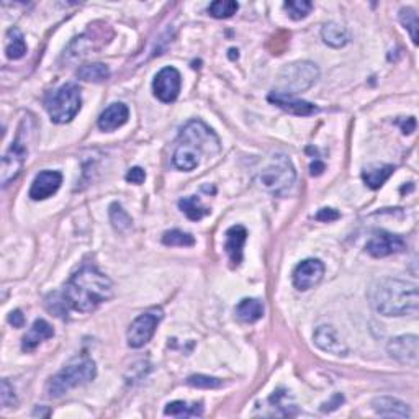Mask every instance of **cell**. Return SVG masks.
I'll use <instances>...</instances> for the list:
<instances>
[{
  "mask_svg": "<svg viewBox=\"0 0 419 419\" xmlns=\"http://www.w3.org/2000/svg\"><path fill=\"white\" fill-rule=\"evenodd\" d=\"M112 295V280L93 266H84L75 272L63 291L68 307L79 313H92L98 305L110 300Z\"/></svg>",
  "mask_w": 419,
  "mask_h": 419,
  "instance_id": "obj_1",
  "label": "cell"
},
{
  "mask_svg": "<svg viewBox=\"0 0 419 419\" xmlns=\"http://www.w3.org/2000/svg\"><path fill=\"white\" fill-rule=\"evenodd\" d=\"M370 303L376 313L383 317H414L419 307L418 285L408 280H376L370 289Z\"/></svg>",
  "mask_w": 419,
  "mask_h": 419,
  "instance_id": "obj_2",
  "label": "cell"
},
{
  "mask_svg": "<svg viewBox=\"0 0 419 419\" xmlns=\"http://www.w3.org/2000/svg\"><path fill=\"white\" fill-rule=\"evenodd\" d=\"M220 148L218 136L204 121L192 120L181 130L172 162L181 171H194L200 166L204 154L213 156Z\"/></svg>",
  "mask_w": 419,
  "mask_h": 419,
  "instance_id": "obj_3",
  "label": "cell"
},
{
  "mask_svg": "<svg viewBox=\"0 0 419 419\" xmlns=\"http://www.w3.org/2000/svg\"><path fill=\"white\" fill-rule=\"evenodd\" d=\"M97 375V367L89 356L74 357L59 374H56L48 383V397L61 398L70 388L81 387L92 382Z\"/></svg>",
  "mask_w": 419,
  "mask_h": 419,
  "instance_id": "obj_4",
  "label": "cell"
},
{
  "mask_svg": "<svg viewBox=\"0 0 419 419\" xmlns=\"http://www.w3.org/2000/svg\"><path fill=\"white\" fill-rule=\"evenodd\" d=\"M296 171L285 154H275L257 174V183L275 197H285L294 188Z\"/></svg>",
  "mask_w": 419,
  "mask_h": 419,
  "instance_id": "obj_5",
  "label": "cell"
},
{
  "mask_svg": "<svg viewBox=\"0 0 419 419\" xmlns=\"http://www.w3.org/2000/svg\"><path fill=\"white\" fill-rule=\"evenodd\" d=\"M319 79V69L310 61H298V63L287 64L277 77L275 91L284 96H296V93L308 91Z\"/></svg>",
  "mask_w": 419,
  "mask_h": 419,
  "instance_id": "obj_6",
  "label": "cell"
},
{
  "mask_svg": "<svg viewBox=\"0 0 419 419\" xmlns=\"http://www.w3.org/2000/svg\"><path fill=\"white\" fill-rule=\"evenodd\" d=\"M82 105L81 89L75 84H66V86L56 89L46 97L45 107L49 113V119L54 123H69L77 115Z\"/></svg>",
  "mask_w": 419,
  "mask_h": 419,
  "instance_id": "obj_7",
  "label": "cell"
},
{
  "mask_svg": "<svg viewBox=\"0 0 419 419\" xmlns=\"http://www.w3.org/2000/svg\"><path fill=\"white\" fill-rule=\"evenodd\" d=\"M162 319V312L161 310H151L139 314L133 323L130 324L128 333H126V339H128V346L133 349H139L148 344L151 337L156 333V328L159 321Z\"/></svg>",
  "mask_w": 419,
  "mask_h": 419,
  "instance_id": "obj_8",
  "label": "cell"
},
{
  "mask_svg": "<svg viewBox=\"0 0 419 419\" xmlns=\"http://www.w3.org/2000/svg\"><path fill=\"white\" fill-rule=\"evenodd\" d=\"M23 128L20 126L18 131L17 139L13 141L12 148L7 151L6 156L2 158V185L7 187L12 181H15L18 174L22 172L23 164H25L28 148H26V139H23Z\"/></svg>",
  "mask_w": 419,
  "mask_h": 419,
  "instance_id": "obj_9",
  "label": "cell"
},
{
  "mask_svg": "<svg viewBox=\"0 0 419 419\" xmlns=\"http://www.w3.org/2000/svg\"><path fill=\"white\" fill-rule=\"evenodd\" d=\"M182 86V77L181 73L176 68H164L159 70L154 77L153 82V91L159 100L164 103H172L177 100L178 92H181Z\"/></svg>",
  "mask_w": 419,
  "mask_h": 419,
  "instance_id": "obj_10",
  "label": "cell"
},
{
  "mask_svg": "<svg viewBox=\"0 0 419 419\" xmlns=\"http://www.w3.org/2000/svg\"><path fill=\"white\" fill-rule=\"evenodd\" d=\"M387 351L390 357H393L395 360L402 362V364L416 365L419 356L418 336H414V334H404V336L390 339Z\"/></svg>",
  "mask_w": 419,
  "mask_h": 419,
  "instance_id": "obj_11",
  "label": "cell"
},
{
  "mask_svg": "<svg viewBox=\"0 0 419 419\" xmlns=\"http://www.w3.org/2000/svg\"><path fill=\"white\" fill-rule=\"evenodd\" d=\"M324 275V264L319 259H307L300 262L294 271L295 289L307 291L321 282Z\"/></svg>",
  "mask_w": 419,
  "mask_h": 419,
  "instance_id": "obj_12",
  "label": "cell"
},
{
  "mask_svg": "<svg viewBox=\"0 0 419 419\" xmlns=\"http://www.w3.org/2000/svg\"><path fill=\"white\" fill-rule=\"evenodd\" d=\"M367 252L374 257H387L392 254L403 252L406 249V241L398 234L376 233L369 243L365 244Z\"/></svg>",
  "mask_w": 419,
  "mask_h": 419,
  "instance_id": "obj_13",
  "label": "cell"
},
{
  "mask_svg": "<svg viewBox=\"0 0 419 419\" xmlns=\"http://www.w3.org/2000/svg\"><path fill=\"white\" fill-rule=\"evenodd\" d=\"M63 183V174L58 171H43L35 177L31 183L30 197L31 200H46L59 190Z\"/></svg>",
  "mask_w": 419,
  "mask_h": 419,
  "instance_id": "obj_14",
  "label": "cell"
},
{
  "mask_svg": "<svg viewBox=\"0 0 419 419\" xmlns=\"http://www.w3.org/2000/svg\"><path fill=\"white\" fill-rule=\"evenodd\" d=\"M313 339H314V344H317L321 351L328 352V354L347 356V352H349L347 346L344 344V341L339 337V334L333 326L323 324V326L317 328Z\"/></svg>",
  "mask_w": 419,
  "mask_h": 419,
  "instance_id": "obj_15",
  "label": "cell"
},
{
  "mask_svg": "<svg viewBox=\"0 0 419 419\" xmlns=\"http://www.w3.org/2000/svg\"><path fill=\"white\" fill-rule=\"evenodd\" d=\"M130 119V110L128 107L125 105V103H112V105H108L105 110L102 112V115L98 116V128L102 131H105V133H110V131L119 130L120 126H123L126 121Z\"/></svg>",
  "mask_w": 419,
  "mask_h": 419,
  "instance_id": "obj_16",
  "label": "cell"
},
{
  "mask_svg": "<svg viewBox=\"0 0 419 419\" xmlns=\"http://www.w3.org/2000/svg\"><path fill=\"white\" fill-rule=\"evenodd\" d=\"M269 102L275 103L277 107L282 108V110L289 112L291 115H296V116H310L319 112V108L317 105H313V103L300 100V98H295L291 96H284V93H277V92H271Z\"/></svg>",
  "mask_w": 419,
  "mask_h": 419,
  "instance_id": "obj_17",
  "label": "cell"
},
{
  "mask_svg": "<svg viewBox=\"0 0 419 419\" xmlns=\"http://www.w3.org/2000/svg\"><path fill=\"white\" fill-rule=\"evenodd\" d=\"M224 251L229 256L233 266H239L243 261V249L244 243L247 239L246 228L241 224H234L224 234Z\"/></svg>",
  "mask_w": 419,
  "mask_h": 419,
  "instance_id": "obj_18",
  "label": "cell"
},
{
  "mask_svg": "<svg viewBox=\"0 0 419 419\" xmlns=\"http://www.w3.org/2000/svg\"><path fill=\"white\" fill-rule=\"evenodd\" d=\"M53 336H54V329L51 328V324L46 323L45 319H36V321L33 323V326L30 328V331L23 336L22 349L25 352L35 351L41 342Z\"/></svg>",
  "mask_w": 419,
  "mask_h": 419,
  "instance_id": "obj_19",
  "label": "cell"
},
{
  "mask_svg": "<svg viewBox=\"0 0 419 419\" xmlns=\"http://www.w3.org/2000/svg\"><path fill=\"white\" fill-rule=\"evenodd\" d=\"M372 408L376 414L385 418H408L411 411L406 403L392 397H379L372 402Z\"/></svg>",
  "mask_w": 419,
  "mask_h": 419,
  "instance_id": "obj_20",
  "label": "cell"
},
{
  "mask_svg": "<svg viewBox=\"0 0 419 419\" xmlns=\"http://www.w3.org/2000/svg\"><path fill=\"white\" fill-rule=\"evenodd\" d=\"M393 172H395V167L390 166V164H374V166L364 169L362 178H364L367 187L376 190V188H380L388 181Z\"/></svg>",
  "mask_w": 419,
  "mask_h": 419,
  "instance_id": "obj_21",
  "label": "cell"
},
{
  "mask_svg": "<svg viewBox=\"0 0 419 419\" xmlns=\"http://www.w3.org/2000/svg\"><path fill=\"white\" fill-rule=\"evenodd\" d=\"M236 317L243 323H256L257 319L264 317V305L261 300L256 298H244L238 303Z\"/></svg>",
  "mask_w": 419,
  "mask_h": 419,
  "instance_id": "obj_22",
  "label": "cell"
},
{
  "mask_svg": "<svg viewBox=\"0 0 419 419\" xmlns=\"http://www.w3.org/2000/svg\"><path fill=\"white\" fill-rule=\"evenodd\" d=\"M323 41L331 48H342L349 43V33L344 26L337 25V23H326L321 30Z\"/></svg>",
  "mask_w": 419,
  "mask_h": 419,
  "instance_id": "obj_23",
  "label": "cell"
},
{
  "mask_svg": "<svg viewBox=\"0 0 419 419\" xmlns=\"http://www.w3.org/2000/svg\"><path fill=\"white\" fill-rule=\"evenodd\" d=\"M6 53L8 59H22L26 54V43L23 33L18 28H10L7 33Z\"/></svg>",
  "mask_w": 419,
  "mask_h": 419,
  "instance_id": "obj_24",
  "label": "cell"
},
{
  "mask_svg": "<svg viewBox=\"0 0 419 419\" xmlns=\"http://www.w3.org/2000/svg\"><path fill=\"white\" fill-rule=\"evenodd\" d=\"M77 77L81 79V81L86 82H103L107 81L108 77H110V69L107 68L105 64L102 63H93V64H86L81 66V68L77 69Z\"/></svg>",
  "mask_w": 419,
  "mask_h": 419,
  "instance_id": "obj_25",
  "label": "cell"
},
{
  "mask_svg": "<svg viewBox=\"0 0 419 419\" xmlns=\"http://www.w3.org/2000/svg\"><path fill=\"white\" fill-rule=\"evenodd\" d=\"M201 413H204V406H201V404H188L185 402H172L164 409L166 416L174 418H195L201 416Z\"/></svg>",
  "mask_w": 419,
  "mask_h": 419,
  "instance_id": "obj_26",
  "label": "cell"
},
{
  "mask_svg": "<svg viewBox=\"0 0 419 419\" xmlns=\"http://www.w3.org/2000/svg\"><path fill=\"white\" fill-rule=\"evenodd\" d=\"M178 206H181V210L187 215V218L192 221H200L204 216L210 213V210L201 205L199 197H187V199H182L178 201Z\"/></svg>",
  "mask_w": 419,
  "mask_h": 419,
  "instance_id": "obj_27",
  "label": "cell"
},
{
  "mask_svg": "<svg viewBox=\"0 0 419 419\" xmlns=\"http://www.w3.org/2000/svg\"><path fill=\"white\" fill-rule=\"evenodd\" d=\"M399 22L402 25L406 28L409 36H411L413 43L418 45L419 43V20H418V13L413 10L411 7H404L399 10Z\"/></svg>",
  "mask_w": 419,
  "mask_h": 419,
  "instance_id": "obj_28",
  "label": "cell"
},
{
  "mask_svg": "<svg viewBox=\"0 0 419 419\" xmlns=\"http://www.w3.org/2000/svg\"><path fill=\"white\" fill-rule=\"evenodd\" d=\"M284 8L291 20H303L312 13L313 3L308 0H289L284 3Z\"/></svg>",
  "mask_w": 419,
  "mask_h": 419,
  "instance_id": "obj_29",
  "label": "cell"
},
{
  "mask_svg": "<svg viewBox=\"0 0 419 419\" xmlns=\"http://www.w3.org/2000/svg\"><path fill=\"white\" fill-rule=\"evenodd\" d=\"M162 243L166 244V246L188 247V246H194L195 238L192 236L190 233H183L181 229H171V231L164 233Z\"/></svg>",
  "mask_w": 419,
  "mask_h": 419,
  "instance_id": "obj_30",
  "label": "cell"
},
{
  "mask_svg": "<svg viewBox=\"0 0 419 419\" xmlns=\"http://www.w3.org/2000/svg\"><path fill=\"white\" fill-rule=\"evenodd\" d=\"M238 2L234 0H216L208 8L210 15L215 18H229L238 12Z\"/></svg>",
  "mask_w": 419,
  "mask_h": 419,
  "instance_id": "obj_31",
  "label": "cell"
},
{
  "mask_svg": "<svg viewBox=\"0 0 419 419\" xmlns=\"http://www.w3.org/2000/svg\"><path fill=\"white\" fill-rule=\"evenodd\" d=\"M110 220L113 226L121 233L128 231L131 228V218L126 211L121 208L120 204H112L110 205Z\"/></svg>",
  "mask_w": 419,
  "mask_h": 419,
  "instance_id": "obj_32",
  "label": "cell"
},
{
  "mask_svg": "<svg viewBox=\"0 0 419 419\" xmlns=\"http://www.w3.org/2000/svg\"><path fill=\"white\" fill-rule=\"evenodd\" d=\"M187 385H190V387L195 388H220L223 382L218 379H213V376H206V375H192L187 379Z\"/></svg>",
  "mask_w": 419,
  "mask_h": 419,
  "instance_id": "obj_33",
  "label": "cell"
},
{
  "mask_svg": "<svg viewBox=\"0 0 419 419\" xmlns=\"http://www.w3.org/2000/svg\"><path fill=\"white\" fill-rule=\"evenodd\" d=\"M0 402L3 408H12L17 404V397L13 392V387L8 383V380H2V390H0Z\"/></svg>",
  "mask_w": 419,
  "mask_h": 419,
  "instance_id": "obj_34",
  "label": "cell"
},
{
  "mask_svg": "<svg viewBox=\"0 0 419 419\" xmlns=\"http://www.w3.org/2000/svg\"><path fill=\"white\" fill-rule=\"evenodd\" d=\"M146 178V172L141 167H133L130 169L128 174H126V182L135 183V185H141Z\"/></svg>",
  "mask_w": 419,
  "mask_h": 419,
  "instance_id": "obj_35",
  "label": "cell"
},
{
  "mask_svg": "<svg viewBox=\"0 0 419 419\" xmlns=\"http://www.w3.org/2000/svg\"><path fill=\"white\" fill-rule=\"evenodd\" d=\"M318 221H324V223H329V221H336L341 218V213L336 211L334 208H321L314 216Z\"/></svg>",
  "mask_w": 419,
  "mask_h": 419,
  "instance_id": "obj_36",
  "label": "cell"
},
{
  "mask_svg": "<svg viewBox=\"0 0 419 419\" xmlns=\"http://www.w3.org/2000/svg\"><path fill=\"white\" fill-rule=\"evenodd\" d=\"M8 323L13 324V328H23V324H25V317H23L20 310H15V312L8 314Z\"/></svg>",
  "mask_w": 419,
  "mask_h": 419,
  "instance_id": "obj_37",
  "label": "cell"
},
{
  "mask_svg": "<svg viewBox=\"0 0 419 419\" xmlns=\"http://www.w3.org/2000/svg\"><path fill=\"white\" fill-rule=\"evenodd\" d=\"M310 169H312V176L313 177H318V176H321L323 171L326 167H324V164L321 161H318V159H317V161L312 162V166H310Z\"/></svg>",
  "mask_w": 419,
  "mask_h": 419,
  "instance_id": "obj_38",
  "label": "cell"
},
{
  "mask_svg": "<svg viewBox=\"0 0 419 419\" xmlns=\"http://www.w3.org/2000/svg\"><path fill=\"white\" fill-rule=\"evenodd\" d=\"M414 128H416V120H414L413 116H409V119H408V123H406V121H404V123H402V130H403V133H404V135L413 133Z\"/></svg>",
  "mask_w": 419,
  "mask_h": 419,
  "instance_id": "obj_39",
  "label": "cell"
},
{
  "mask_svg": "<svg viewBox=\"0 0 419 419\" xmlns=\"http://www.w3.org/2000/svg\"><path fill=\"white\" fill-rule=\"evenodd\" d=\"M342 402H344V398H342V395H336V397L333 398V402L324 403V404H329V406H331V408H329L328 411H331V409H336L337 406H341V403H342Z\"/></svg>",
  "mask_w": 419,
  "mask_h": 419,
  "instance_id": "obj_40",
  "label": "cell"
}]
</instances>
